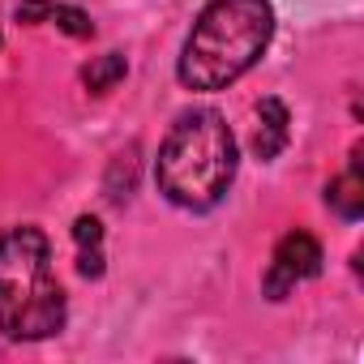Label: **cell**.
<instances>
[{"mask_svg": "<svg viewBox=\"0 0 364 364\" xmlns=\"http://www.w3.org/2000/svg\"><path fill=\"white\" fill-rule=\"evenodd\" d=\"M124 56L120 52H103V56H95L86 69H82V86L90 90V95H107L120 77H124Z\"/></svg>", "mask_w": 364, "mask_h": 364, "instance_id": "9c48e42d", "label": "cell"}, {"mask_svg": "<svg viewBox=\"0 0 364 364\" xmlns=\"http://www.w3.org/2000/svg\"><path fill=\"white\" fill-rule=\"evenodd\" d=\"M73 240H77V270L86 279L103 274V223L95 215H82L73 223Z\"/></svg>", "mask_w": 364, "mask_h": 364, "instance_id": "ba28073f", "label": "cell"}, {"mask_svg": "<svg viewBox=\"0 0 364 364\" xmlns=\"http://www.w3.org/2000/svg\"><path fill=\"white\" fill-rule=\"evenodd\" d=\"M159 193L180 210H215L236 180V137L210 107L185 112L154 159Z\"/></svg>", "mask_w": 364, "mask_h": 364, "instance_id": "6da1fadb", "label": "cell"}, {"mask_svg": "<svg viewBox=\"0 0 364 364\" xmlns=\"http://www.w3.org/2000/svg\"><path fill=\"white\" fill-rule=\"evenodd\" d=\"M317 274H321V245L309 232H287L274 245V257H270V270H266L262 287H266L270 300H283L296 283L317 279Z\"/></svg>", "mask_w": 364, "mask_h": 364, "instance_id": "277c9868", "label": "cell"}, {"mask_svg": "<svg viewBox=\"0 0 364 364\" xmlns=\"http://www.w3.org/2000/svg\"><path fill=\"white\" fill-rule=\"evenodd\" d=\"M326 202H330V210H334L338 219H347V223H355V219L364 215V176H360V146L351 150V163H347V171L330 180V189H326Z\"/></svg>", "mask_w": 364, "mask_h": 364, "instance_id": "8992f818", "label": "cell"}, {"mask_svg": "<svg viewBox=\"0 0 364 364\" xmlns=\"http://www.w3.org/2000/svg\"><path fill=\"white\" fill-rule=\"evenodd\" d=\"M18 22H26V26L52 22L56 31H65V35H73V39H90V35H95L90 14H82L77 5H52V0H31V5H22V9H18Z\"/></svg>", "mask_w": 364, "mask_h": 364, "instance_id": "5b68a950", "label": "cell"}, {"mask_svg": "<svg viewBox=\"0 0 364 364\" xmlns=\"http://www.w3.org/2000/svg\"><path fill=\"white\" fill-rule=\"evenodd\" d=\"M287 124H291V116H287V103L283 99H262L257 103V133H253V154L266 163V159H274L283 146H287Z\"/></svg>", "mask_w": 364, "mask_h": 364, "instance_id": "52a82bcc", "label": "cell"}, {"mask_svg": "<svg viewBox=\"0 0 364 364\" xmlns=\"http://www.w3.org/2000/svg\"><path fill=\"white\" fill-rule=\"evenodd\" d=\"M69 304L52 274V249L39 228H9L0 236V334L39 343L65 330Z\"/></svg>", "mask_w": 364, "mask_h": 364, "instance_id": "3957f363", "label": "cell"}, {"mask_svg": "<svg viewBox=\"0 0 364 364\" xmlns=\"http://www.w3.org/2000/svg\"><path fill=\"white\" fill-rule=\"evenodd\" d=\"M270 35V0H210L185 39L176 73L189 90H228L262 60Z\"/></svg>", "mask_w": 364, "mask_h": 364, "instance_id": "7a4b0ae2", "label": "cell"}]
</instances>
